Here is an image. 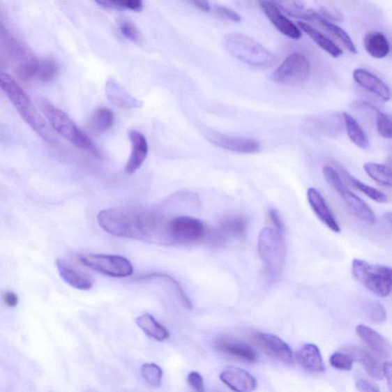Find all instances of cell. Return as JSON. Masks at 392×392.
<instances>
[{"label":"cell","instance_id":"obj_1","mask_svg":"<svg viewBox=\"0 0 392 392\" xmlns=\"http://www.w3.org/2000/svg\"><path fill=\"white\" fill-rule=\"evenodd\" d=\"M100 228L116 237L166 245L167 223L158 211L147 208L124 207L100 211Z\"/></svg>","mask_w":392,"mask_h":392},{"label":"cell","instance_id":"obj_2","mask_svg":"<svg viewBox=\"0 0 392 392\" xmlns=\"http://www.w3.org/2000/svg\"><path fill=\"white\" fill-rule=\"evenodd\" d=\"M0 85L23 121H26L29 126L47 143H56V136L54 135L49 124L38 112L27 93L23 91L17 82L9 74L2 73L0 75Z\"/></svg>","mask_w":392,"mask_h":392},{"label":"cell","instance_id":"obj_3","mask_svg":"<svg viewBox=\"0 0 392 392\" xmlns=\"http://www.w3.org/2000/svg\"><path fill=\"white\" fill-rule=\"evenodd\" d=\"M223 46L232 56L252 66L269 67L277 60L271 52L244 34L226 35L223 38Z\"/></svg>","mask_w":392,"mask_h":392},{"label":"cell","instance_id":"obj_4","mask_svg":"<svg viewBox=\"0 0 392 392\" xmlns=\"http://www.w3.org/2000/svg\"><path fill=\"white\" fill-rule=\"evenodd\" d=\"M257 248L266 271L272 277L278 276L286 260L284 233L273 228L264 229L258 237Z\"/></svg>","mask_w":392,"mask_h":392},{"label":"cell","instance_id":"obj_5","mask_svg":"<svg viewBox=\"0 0 392 392\" xmlns=\"http://www.w3.org/2000/svg\"><path fill=\"white\" fill-rule=\"evenodd\" d=\"M42 109L52 128L59 135L82 150L96 153L91 140L76 126L65 112L47 101H43Z\"/></svg>","mask_w":392,"mask_h":392},{"label":"cell","instance_id":"obj_6","mask_svg":"<svg viewBox=\"0 0 392 392\" xmlns=\"http://www.w3.org/2000/svg\"><path fill=\"white\" fill-rule=\"evenodd\" d=\"M205 225L199 220L189 216H178L167 223L165 228L167 246L176 244H192L206 237Z\"/></svg>","mask_w":392,"mask_h":392},{"label":"cell","instance_id":"obj_7","mask_svg":"<svg viewBox=\"0 0 392 392\" xmlns=\"http://www.w3.org/2000/svg\"><path fill=\"white\" fill-rule=\"evenodd\" d=\"M323 172L326 182L333 188L336 193H338L352 213L360 220L367 224L375 225L376 216L372 209L363 199L349 190V188L342 182L338 172L333 168L327 166L324 167Z\"/></svg>","mask_w":392,"mask_h":392},{"label":"cell","instance_id":"obj_8","mask_svg":"<svg viewBox=\"0 0 392 392\" xmlns=\"http://www.w3.org/2000/svg\"><path fill=\"white\" fill-rule=\"evenodd\" d=\"M80 260L86 268L110 277L127 278L133 273L131 262L120 255H83Z\"/></svg>","mask_w":392,"mask_h":392},{"label":"cell","instance_id":"obj_9","mask_svg":"<svg viewBox=\"0 0 392 392\" xmlns=\"http://www.w3.org/2000/svg\"><path fill=\"white\" fill-rule=\"evenodd\" d=\"M310 63L301 53L289 54L272 75L273 82L281 84H300L308 80Z\"/></svg>","mask_w":392,"mask_h":392},{"label":"cell","instance_id":"obj_10","mask_svg":"<svg viewBox=\"0 0 392 392\" xmlns=\"http://www.w3.org/2000/svg\"><path fill=\"white\" fill-rule=\"evenodd\" d=\"M352 272L357 280L375 295L385 297L391 294L392 285L382 272L380 266H374L365 261L355 259L352 262Z\"/></svg>","mask_w":392,"mask_h":392},{"label":"cell","instance_id":"obj_11","mask_svg":"<svg viewBox=\"0 0 392 392\" xmlns=\"http://www.w3.org/2000/svg\"><path fill=\"white\" fill-rule=\"evenodd\" d=\"M252 340L269 356L284 363H293L294 355L291 347L280 337L269 333H256L252 336Z\"/></svg>","mask_w":392,"mask_h":392},{"label":"cell","instance_id":"obj_12","mask_svg":"<svg viewBox=\"0 0 392 392\" xmlns=\"http://www.w3.org/2000/svg\"><path fill=\"white\" fill-rule=\"evenodd\" d=\"M266 17L269 18L272 24L279 31L289 38L299 39L302 36L301 30L294 23L282 14L279 7L270 0H257Z\"/></svg>","mask_w":392,"mask_h":392},{"label":"cell","instance_id":"obj_13","mask_svg":"<svg viewBox=\"0 0 392 392\" xmlns=\"http://www.w3.org/2000/svg\"><path fill=\"white\" fill-rule=\"evenodd\" d=\"M128 137L131 143V153L124 170L127 174L132 175L142 167L148 155L149 146L146 137L140 131L130 130Z\"/></svg>","mask_w":392,"mask_h":392},{"label":"cell","instance_id":"obj_14","mask_svg":"<svg viewBox=\"0 0 392 392\" xmlns=\"http://www.w3.org/2000/svg\"><path fill=\"white\" fill-rule=\"evenodd\" d=\"M220 379L225 385L234 391H252L257 386L254 376L240 368H226L221 373Z\"/></svg>","mask_w":392,"mask_h":392},{"label":"cell","instance_id":"obj_15","mask_svg":"<svg viewBox=\"0 0 392 392\" xmlns=\"http://www.w3.org/2000/svg\"><path fill=\"white\" fill-rule=\"evenodd\" d=\"M341 351L347 352L356 362L362 365L366 372L372 378L377 380H382L385 377L383 367L381 366L377 360L363 348H361L356 345L348 344L342 347Z\"/></svg>","mask_w":392,"mask_h":392},{"label":"cell","instance_id":"obj_16","mask_svg":"<svg viewBox=\"0 0 392 392\" xmlns=\"http://www.w3.org/2000/svg\"><path fill=\"white\" fill-rule=\"evenodd\" d=\"M211 143L225 150L241 153H255L260 151L261 145L254 139L233 137L213 135L209 137Z\"/></svg>","mask_w":392,"mask_h":392},{"label":"cell","instance_id":"obj_17","mask_svg":"<svg viewBox=\"0 0 392 392\" xmlns=\"http://www.w3.org/2000/svg\"><path fill=\"white\" fill-rule=\"evenodd\" d=\"M56 264L60 277L70 287L80 291H89L93 287V281L91 278L76 269L63 258H58Z\"/></svg>","mask_w":392,"mask_h":392},{"label":"cell","instance_id":"obj_18","mask_svg":"<svg viewBox=\"0 0 392 392\" xmlns=\"http://www.w3.org/2000/svg\"><path fill=\"white\" fill-rule=\"evenodd\" d=\"M308 199L311 209L315 211L319 220L328 229L336 233H340L341 229L339 223L336 221L331 210L329 209L323 195L315 188H310L308 191Z\"/></svg>","mask_w":392,"mask_h":392},{"label":"cell","instance_id":"obj_19","mask_svg":"<svg viewBox=\"0 0 392 392\" xmlns=\"http://www.w3.org/2000/svg\"><path fill=\"white\" fill-rule=\"evenodd\" d=\"M354 78L361 87L372 92L384 101L391 100L392 95L388 85L368 70L362 68L356 69Z\"/></svg>","mask_w":392,"mask_h":392},{"label":"cell","instance_id":"obj_20","mask_svg":"<svg viewBox=\"0 0 392 392\" xmlns=\"http://www.w3.org/2000/svg\"><path fill=\"white\" fill-rule=\"evenodd\" d=\"M356 333L376 355L382 358H388L391 356V345L385 337L375 331V329L363 324H359L356 327Z\"/></svg>","mask_w":392,"mask_h":392},{"label":"cell","instance_id":"obj_21","mask_svg":"<svg viewBox=\"0 0 392 392\" xmlns=\"http://www.w3.org/2000/svg\"><path fill=\"white\" fill-rule=\"evenodd\" d=\"M105 89L108 100L114 106L125 109L139 108L143 106L142 101L131 96L112 77H110L107 80Z\"/></svg>","mask_w":392,"mask_h":392},{"label":"cell","instance_id":"obj_22","mask_svg":"<svg viewBox=\"0 0 392 392\" xmlns=\"http://www.w3.org/2000/svg\"><path fill=\"white\" fill-rule=\"evenodd\" d=\"M298 363L311 373H321L325 371V365L319 349L315 344L308 343L298 351L296 354Z\"/></svg>","mask_w":392,"mask_h":392},{"label":"cell","instance_id":"obj_23","mask_svg":"<svg viewBox=\"0 0 392 392\" xmlns=\"http://www.w3.org/2000/svg\"><path fill=\"white\" fill-rule=\"evenodd\" d=\"M218 351L232 357L245 361V362L253 363L256 362L257 354L252 348L244 343L235 342L232 339L223 337L216 342Z\"/></svg>","mask_w":392,"mask_h":392},{"label":"cell","instance_id":"obj_24","mask_svg":"<svg viewBox=\"0 0 392 392\" xmlns=\"http://www.w3.org/2000/svg\"><path fill=\"white\" fill-rule=\"evenodd\" d=\"M308 22L317 23L321 28L326 30L328 33L338 39V40L346 47L348 51L352 54H357L358 52L354 43L352 42V38L346 31L340 27L329 22L315 12L311 13Z\"/></svg>","mask_w":392,"mask_h":392},{"label":"cell","instance_id":"obj_25","mask_svg":"<svg viewBox=\"0 0 392 392\" xmlns=\"http://www.w3.org/2000/svg\"><path fill=\"white\" fill-rule=\"evenodd\" d=\"M297 27L303 33L307 34L321 49L331 54L333 58H339L342 56V51L340 47L337 46L331 39L321 33L315 28L302 21L297 22Z\"/></svg>","mask_w":392,"mask_h":392},{"label":"cell","instance_id":"obj_26","mask_svg":"<svg viewBox=\"0 0 392 392\" xmlns=\"http://www.w3.org/2000/svg\"><path fill=\"white\" fill-rule=\"evenodd\" d=\"M136 324L146 335L156 341L162 342L169 338V333L167 329L158 322L150 313L139 316L136 319Z\"/></svg>","mask_w":392,"mask_h":392},{"label":"cell","instance_id":"obj_27","mask_svg":"<svg viewBox=\"0 0 392 392\" xmlns=\"http://www.w3.org/2000/svg\"><path fill=\"white\" fill-rule=\"evenodd\" d=\"M364 47L372 57L377 59L386 58L390 52L388 39L378 32L370 33L365 36Z\"/></svg>","mask_w":392,"mask_h":392},{"label":"cell","instance_id":"obj_28","mask_svg":"<svg viewBox=\"0 0 392 392\" xmlns=\"http://www.w3.org/2000/svg\"><path fill=\"white\" fill-rule=\"evenodd\" d=\"M342 116L345 124H346L348 136L352 141V143L356 144L358 147L366 150V149L370 146V144L362 127H361L357 121L349 114L343 113Z\"/></svg>","mask_w":392,"mask_h":392},{"label":"cell","instance_id":"obj_29","mask_svg":"<svg viewBox=\"0 0 392 392\" xmlns=\"http://www.w3.org/2000/svg\"><path fill=\"white\" fill-rule=\"evenodd\" d=\"M364 170L375 181L392 187V167L384 164L367 163L364 165Z\"/></svg>","mask_w":392,"mask_h":392},{"label":"cell","instance_id":"obj_30","mask_svg":"<svg viewBox=\"0 0 392 392\" xmlns=\"http://www.w3.org/2000/svg\"><path fill=\"white\" fill-rule=\"evenodd\" d=\"M340 172L344 178L345 180H347V182L354 186L358 189L359 191L363 193L368 197H370L372 200L379 202V203H385L387 202V196L382 193L381 191L375 189L370 186H368L361 181L359 179L354 178V176H351L346 169L342 167H340Z\"/></svg>","mask_w":392,"mask_h":392},{"label":"cell","instance_id":"obj_31","mask_svg":"<svg viewBox=\"0 0 392 392\" xmlns=\"http://www.w3.org/2000/svg\"><path fill=\"white\" fill-rule=\"evenodd\" d=\"M162 280L168 282L172 287H174L176 289V293L178 294L180 300L182 301L185 308L187 309H192L193 305L190 298L188 297L187 294L184 292L183 288L181 285H179V282L172 276H169V274L160 273V272H153L148 274H145V276L138 277L136 280L141 281V280Z\"/></svg>","mask_w":392,"mask_h":392},{"label":"cell","instance_id":"obj_32","mask_svg":"<svg viewBox=\"0 0 392 392\" xmlns=\"http://www.w3.org/2000/svg\"><path fill=\"white\" fill-rule=\"evenodd\" d=\"M220 230L235 237L245 238L248 232V222L241 216L227 217L220 223Z\"/></svg>","mask_w":392,"mask_h":392},{"label":"cell","instance_id":"obj_33","mask_svg":"<svg viewBox=\"0 0 392 392\" xmlns=\"http://www.w3.org/2000/svg\"><path fill=\"white\" fill-rule=\"evenodd\" d=\"M114 122V116L112 110L99 107L93 113L91 125L98 132H105L112 128Z\"/></svg>","mask_w":392,"mask_h":392},{"label":"cell","instance_id":"obj_34","mask_svg":"<svg viewBox=\"0 0 392 392\" xmlns=\"http://www.w3.org/2000/svg\"><path fill=\"white\" fill-rule=\"evenodd\" d=\"M279 9L283 10L289 17L308 21L311 11L305 9V7L296 0H273Z\"/></svg>","mask_w":392,"mask_h":392},{"label":"cell","instance_id":"obj_35","mask_svg":"<svg viewBox=\"0 0 392 392\" xmlns=\"http://www.w3.org/2000/svg\"><path fill=\"white\" fill-rule=\"evenodd\" d=\"M60 72L59 61L54 58H46L39 61L37 76L44 83H49L58 77Z\"/></svg>","mask_w":392,"mask_h":392},{"label":"cell","instance_id":"obj_36","mask_svg":"<svg viewBox=\"0 0 392 392\" xmlns=\"http://www.w3.org/2000/svg\"><path fill=\"white\" fill-rule=\"evenodd\" d=\"M363 310L367 319L372 324H381L386 320V310L379 302L372 301L365 302Z\"/></svg>","mask_w":392,"mask_h":392},{"label":"cell","instance_id":"obj_37","mask_svg":"<svg viewBox=\"0 0 392 392\" xmlns=\"http://www.w3.org/2000/svg\"><path fill=\"white\" fill-rule=\"evenodd\" d=\"M39 61L35 58H27L15 68V73L22 82H29L37 75L39 68Z\"/></svg>","mask_w":392,"mask_h":392},{"label":"cell","instance_id":"obj_38","mask_svg":"<svg viewBox=\"0 0 392 392\" xmlns=\"http://www.w3.org/2000/svg\"><path fill=\"white\" fill-rule=\"evenodd\" d=\"M141 374L151 386L153 388L161 386L163 371L159 365L154 363H145L141 367Z\"/></svg>","mask_w":392,"mask_h":392},{"label":"cell","instance_id":"obj_39","mask_svg":"<svg viewBox=\"0 0 392 392\" xmlns=\"http://www.w3.org/2000/svg\"><path fill=\"white\" fill-rule=\"evenodd\" d=\"M355 361L349 354L345 352H337L333 354L331 359H329V363L331 365L336 368V370L341 371H349L352 370V366H354Z\"/></svg>","mask_w":392,"mask_h":392},{"label":"cell","instance_id":"obj_40","mask_svg":"<svg viewBox=\"0 0 392 392\" xmlns=\"http://www.w3.org/2000/svg\"><path fill=\"white\" fill-rule=\"evenodd\" d=\"M376 128L384 138L392 140V119L390 116L375 109Z\"/></svg>","mask_w":392,"mask_h":392},{"label":"cell","instance_id":"obj_41","mask_svg":"<svg viewBox=\"0 0 392 392\" xmlns=\"http://www.w3.org/2000/svg\"><path fill=\"white\" fill-rule=\"evenodd\" d=\"M120 30L122 35L133 43L140 44L143 42L142 34L135 24L129 21H122L120 23Z\"/></svg>","mask_w":392,"mask_h":392},{"label":"cell","instance_id":"obj_42","mask_svg":"<svg viewBox=\"0 0 392 392\" xmlns=\"http://www.w3.org/2000/svg\"><path fill=\"white\" fill-rule=\"evenodd\" d=\"M215 9L218 14L226 20L236 23L241 21V15L229 7L218 5L216 6Z\"/></svg>","mask_w":392,"mask_h":392},{"label":"cell","instance_id":"obj_43","mask_svg":"<svg viewBox=\"0 0 392 392\" xmlns=\"http://www.w3.org/2000/svg\"><path fill=\"white\" fill-rule=\"evenodd\" d=\"M187 381L191 388L195 391L199 392L205 391V385H204L202 376L199 372H190L189 375H188Z\"/></svg>","mask_w":392,"mask_h":392},{"label":"cell","instance_id":"obj_44","mask_svg":"<svg viewBox=\"0 0 392 392\" xmlns=\"http://www.w3.org/2000/svg\"><path fill=\"white\" fill-rule=\"evenodd\" d=\"M121 9L133 12H140L144 9L143 0H117Z\"/></svg>","mask_w":392,"mask_h":392},{"label":"cell","instance_id":"obj_45","mask_svg":"<svg viewBox=\"0 0 392 392\" xmlns=\"http://www.w3.org/2000/svg\"><path fill=\"white\" fill-rule=\"evenodd\" d=\"M269 217L270 219V222L273 225V228L282 233H284L285 224L283 220H282L278 211L273 209H270L269 211Z\"/></svg>","mask_w":392,"mask_h":392},{"label":"cell","instance_id":"obj_46","mask_svg":"<svg viewBox=\"0 0 392 392\" xmlns=\"http://www.w3.org/2000/svg\"><path fill=\"white\" fill-rule=\"evenodd\" d=\"M356 386L359 391L363 392H378L380 389L372 382L365 378H359L356 380Z\"/></svg>","mask_w":392,"mask_h":392},{"label":"cell","instance_id":"obj_47","mask_svg":"<svg viewBox=\"0 0 392 392\" xmlns=\"http://www.w3.org/2000/svg\"><path fill=\"white\" fill-rule=\"evenodd\" d=\"M3 301L7 307L13 308L18 305L19 297L17 294L8 291L3 294Z\"/></svg>","mask_w":392,"mask_h":392},{"label":"cell","instance_id":"obj_48","mask_svg":"<svg viewBox=\"0 0 392 392\" xmlns=\"http://www.w3.org/2000/svg\"><path fill=\"white\" fill-rule=\"evenodd\" d=\"M100 6L109 10H123L117 0H96Z\"/></svg>","mask_w":392,"mask_h":392},{"label":"cell","instance_id":"obj_49","mask_svg":"<svg viewBox=\"0 0 392 392\" xmlns=\"http://www.w3.org/2000/svg\"><path fill=\"white\" fill-rule=\"evenodd\" d=\"M186 1L203 12L207 13L211 10L209 0H186Z\"/></svg>","mask_w":392,"mask_h":392},{"label":"cell","instance_id":"obj_50","mask_svg":"<svg viewBox=\"0 0 392 392\" xmlns=\"http://www.w3.org/2000/svg\"><path fill=\"white\" fill-rule=\"evenodd\" d=\"M384 375L387 379L388 385L392 391V363H387L383 366Z\"/></svg>","mask_w":392,"mask_h":392},{"label":"cell","instance_id":"obj_51","mask_svg":"<svg viewBox=\"0 0 392 392\" xmlns=\"http://www.w3.org/2000/svg\"><path fill=\"white\" fill-rule=\"evenodd\" d=\"M380 269L382 272L385 274L387 278L390 280L392 285V269L389 268V266H380Z\"/></svg>","mask_w":392,"mask_h":392},{"label":"cell","instance_id":"obj_52","mask_svg":"<svg viewBox=\"0 0 392 392\" xmlns=\"http://www.w3.org/2000/svg\"><path fill=\"white\" fill-rule=\"evenodd\" d=\"M386 220L392 225V213H387L384 216Z\"/></svg>","mask_w":392,"mask_h":392}]
</instances>
